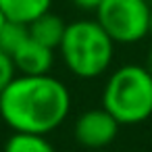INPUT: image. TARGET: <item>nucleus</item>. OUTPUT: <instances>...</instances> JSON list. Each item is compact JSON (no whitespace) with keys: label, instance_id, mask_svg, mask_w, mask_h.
Here are the masks:
<instances>
[{"label":"nucleus","instance_id":"obj_1","mask_svg":"<svg viewBox=\"0 0 152 152\" xmlns=\"http://www.w3.org/2000/svg\"><path fill=\"white\" fill-rule=\"evenodd\" d=\"M69 108V88L50 73L17 75L0 94V117L13 131L48 135L65 123Z\"/></svg>","mask_w":152,"mask_h":152},{"label":"nucleus","instance_id":"obj_2","mask_svg":"<svg viewBox=\"0 0 152 152\" xmlns=\"http://www.w3.org/2000/svg\"><path fill=\"white\" fill-rule=\"evenodd\" d=\"M58 54L79 79H96L108 71L115 56V42L96 19H77L67 23Z\"/></svg>","mask_w":152,"mask_h":152},{"label":"nucleus","instance_id":"obj_3","mask_svg":"<svg viewBox=\"0 0 152 152\" xmlns=\"http://www.w3.org/2000/svg\"><path fill=\"white\" fill-rule=\"evenodd\" d=\"M102 108L119 125H137L152 115V75L144 65H121L108 75L102 90Z\"/></svg>","mask_w":152,"mask_h":152},{"label":"nucleus","instance_id":"obj_4","mask_svg":"<svg viewBox=\"0 0 152 152\" xmlns=\"http://www.w3.org/2000/svg\"><path fill=\"white\" fill-rule=\"evenodd\" d=\"M148 0H102L96 9V21L115 44H137L150 36Z\"/></svg>","mask_w":152,"mask_h":152},{"label":"nucleus","instance_id":"obj_5","mask_svg":"<svg viewBox=\"0 0 152 152\" xmlns=\"http://www.w3.org/2000/svg\"><path fill=\"white\" fill-rule=\"evenodd\" d=\"M119 127L121 125L106 108H90L77 117L73 135L81 148L98 152V150H106L115 142Z\"/></svg>","mask_w":152,"mask_h":152},{"label":"nucleus","instance_id":"obj_6","mask_svg":"<svg viewBox=\"0 0 152 152\" xmlns=\"http://www.w3.org/2000/svg\"><path fill=\"white\" fill-rule=\"evenodd\" d=\"M13 61L19 75H48L54 67V50L29 38L13 54Z\"/></svg>","mask_w":152,"mask_h":152},{"label":"nucleus","instance_id":"obj_7","mask_svg":"<svg viewBox=\"0 0 152 152\" xmlns=\"http://www.w3.org/2000/svg\"><path fill=\"white\" fill-rule=\"evenodd\" d=\"M27 29H29L31 40L40 42V44H44V46H48L52 50H58L61 40H63L65 29H67V23H65V19L61 15L48 11V13L40 15L38 19H34L27 25Z\"/></svg>","mask_w":152,"mask_h":152},{"label":"nucleus","instance_id":"obj_8","mask_svg":"<svg viewBox=\"0 0 152 152\" xmlns=\"http://www.w3.org/2000/svg\"><path fill=\"white\" fill-rule=\"evenodd\" d=\"M52 2L54 0H0V9H2L7 21L29 25L40 15L52 11Z\"/></svg>","mask_w":152,"mask_h":152},{"label":"nucleus","instance_id":"obj_9","mask_svg":"<svg viewBox=\"0 0 152 152\" xmlns=\"http://www.w3.org/2000/svg\"><path fill=\"white\" fill-rule=\"evenodd\" d=\"M4 152H56L52 142L42 133L13 131L4 144Z\"/></svg>","mask_w":152,"mask_h":152},{"label":"nucleus","instance_id":"obj_10","mask_svg":"<svg viewBox=\"0 0 152 152\" xmlns=\"http://www.w3.org/2000/svg\"><path fill=\"white\" fill-rule=\"evenodd\" d=\"M29 40V29L25 23H17V21H7L0 29V48L4 52H9L11 56Z\"/></svg>","mask_w":152,"mask_h":152},{"label":"nucleus","instance_id":"obj_11","mask_svg":"<svg viewBox=\"0 0 152 152\" xmlns=\"http://www.w3.org/2000/svg\"><path fill=\"white\" fill-rule=\"evenodd\" d=\"M15 77H17V67H15L13 56L0 48V94L9 88V83Z\"/></svg>","mask_w":152,"mask_h":152},{"label":"nucleus","instance_id":"obj_12","mask_svg":"<svg viewBox=\"0 0 152 152\" xmlns=\"http://www.w3.org/2000/svg\"><path fill=\"white\" fill-rule=\"evenodd\" d=\"M71 2L79 11H92V13H96V9L102 4V0H71Z\"/></svg>","mask_w":152,"mask_h":152},{"label":"nucleus","instance_id":"obj_13","mask_svg":"<svg viewBox=\"0 0 152 152\" xmlns=\"http://www.w3.org/2000/svg\"><path fill=\"white\" fill-rule=\"evenodd\" d=\"M144 69H146V71L152 75V48L146 52V58H144Z\"/></svg>","mask_w":152,"mask_h":152},{"label":"nucleus","instance_id":"obj_14","mask_svg":"<svg viewBox=\"0 0 152 152\" xmlns=\"http://www.w3.org/2000/svg\"><path fill=\"white\" fill-rule=\"evenodd\" d=\"M7 23V17H4V13H2V9H0V29H2V25Z\"/></svg>","mask_w":152,"mask_h":152},{"label":"nucleus","instance_id":"obj_15","mask_svg":"<svg viewBox=\"0 0 152 152\" xmlns=\"http://www.w3.org/2000/svg\"><path fill=\"white\" fill-rule=\"evenodd\" d=\"M150 38H152V11H150Z\"/></svg>","mask_w":152,"mask_h":152},{"label":"nucleus","instance_id":"obj_16","mask_svg":"<svg viewBox=\"0 0 152 152\" xmlns=\"http://www.w3.org/2000/svg\"><path fill=\"white\" fill-rule=\"evenodd\" d=\"M98 152H108V150H98Z\"/></svg>","mask_w":152,"mask_h":152}]
</instances>
